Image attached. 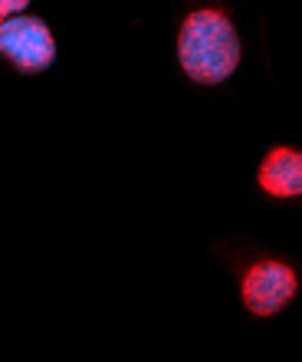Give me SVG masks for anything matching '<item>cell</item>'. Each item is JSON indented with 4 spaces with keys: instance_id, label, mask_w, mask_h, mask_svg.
<instances>
[{
    "instance_id": "obj_1",
    "label": "cell",
    "mask_w": 302,
    "mask_h": 362,
    "mask_svg": "<svg viewBox=\"0 0 302 362\" xmlns=\"http://www.w3.org/2000/svg\"><path fill=\"white\" fill-rule=\"evenodd\" d=\"M178 59L188 79L200 86H220L240 66V37L220 10H194L181 23Z\"/></svg>"
},
{
    "instance_id": "obj_5",
    "label": "cell",
    "mask_w": 302,
    "mask_h": 362,
    "mask_svg": "<svg viewBox=\"0 0 302 362\" xmlns=\"http://www.w3.org/2000/svg\"><path fill=\"white\" fill-rule=\"evenodd\" d=\"M30 0H0V20H7V17H13L17 10H23Z\"/></svg>"
},
{
    "instance_id": "obj_2",
    "label": "cell",
    "mask_w": 302,
    "mask_h": 362,
    "mask_svg": "<svg viewBox=\"0 0 302 362\" xmlns=\"http://www.w3.org/2000/svg\"><path fill=\"white\" fill-rule=\"evenodd\" d=\"M0 57L17 73H47L56 63V40L40 17H7L0 23Z\"/></svg>"
},
{
    "instance_id": "obj_4",
    "label": "cell",
    "mask_w": 302,
    "mask_h": 362,
    "mask_svg": "<svg viewBox=\"0 0 302 362\" xmlns=\"http://www.w3.org/2000/svg\"><path fill=\"white\" fill-rule=\"evenodd\" d=\"M256 185L270 198H302V152L276 145L256 172Z\"/></svg>"
},
{
    "instance_id": "obj_3",
    "label": "cell",
    "mask_w": 302,
    "mask_h": 362,
    "mask_svg": "<svg viewBox=\"0 0 302 362\" xmlns=\"http://www.w3.org/2000/svg\"><path fill=\"white\" fill-rule=\"evenodd\" d=\"M299 293V274H296L289 264L273 257H263L250 264V270L243 274V284H240V296H243V306L253 316H276L283 313L286 306L296 300Z\"/></svg>"
}]
</instances>
